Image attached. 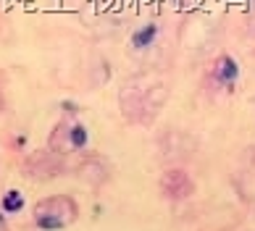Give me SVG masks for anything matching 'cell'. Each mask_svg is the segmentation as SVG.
<instances>
[{
	"label": "cell",
	"instance_id": "cell-3",
	"mask_svg": "<svg viewBox=\"0 0 255 231\" xmlns=\"http://www.w3.org/2000/svg\"><path fill=\"white\" fill-rule=\"evenodd\" d=\"M21 208H24V197H21V192L11 189V192H8V195L3 197V210H8V213H18Z\"/></svg>",
	"mask_w": 255,
	"mask_h": 231
},
{
	"label": "cell",
	"instance_id": "cell-2",
	"mask_svg": "<svg viewBox=\"0 0 255 231\" xmlns=\"http://www.w3.org/2000/svg\"><path fill=\"white\" fill-rule=\"evenodd\" d=\"M155 34H158V26L155 24H147L142 29H137L134 37H131V42H134V47H147L150 42L155 40Z\"/></svg>",
	"mask_w": 255,
	"mask_h": 231
},
{
	"label": "cell",
	"instance_id": "cell-1",
	"mask_svg": "<svg viewBox=\"0 0 255 231\" xmlns=\"http://www.w3.org/2000/svg\"><path fill=\"white\" fill-rule=\"evenodd\" d=\"M240 76V66H237V61H234V58H221L219 61V79L221 82H234Z\"/></svg>",
	"mask_w": 255,
	"mask_h": 231
},
{
	"label": "cell",
	"instance_id": "cell-4",
	"mask_svg": "<svg viewBox=\"0 0 255 231\" xmlns=\"http://www.w3.org/2000/svg\"><path fill=\"white\" fill-rule=\"evenodd\" d=\"M71 144H74V147H84V144H87V129H84L82 123H74V129H71Z\"/></svg>",
	"mask_w": 255,
	"mask_h": 231
},
{
	"label": "cell",
	"instance_id": "cell-5",
	"mask_svg": "<svg viewBox=\"0 0 255 231\" xmlns=\"http://www.w3.org/2000/svg\"><path fill=\"white\" fill-rule=\"evenodd\" d=\"M0 224H3V213H0Z\"/></svg>",
	"mask_w": 255,
	"mask_h": 231
}]
</instances>
